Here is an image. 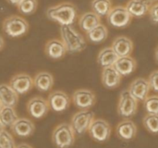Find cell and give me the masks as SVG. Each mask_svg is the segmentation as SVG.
Wrapping results in <instances>:
<instances>
[{
  "label": "cell",
  "mask_w": 158,
  "mask_h": 148,
  "mask_svg": "<svg viewBox=\"0 0 158 148\" xmlns=\"http://www.w3.org/2000/svg\"><path fill=\"white\" fill-rule=\"evenodd\" d=\"M73 102L80 110H89L96 103V95L89 89H78L73 94Z\"/></svg>",
  "instance_id": "obj_9"
},
{
  "label": "cell",
  "mask_w": 158,
  "mask_h": 148,
  "mask_svg": "<svg viewBox=\"0 0 158 148\" xmlns=\"http://www.w3.org/2000/svg\"><path fill=\"white\" fill-rule=\"evenodd\" d=\"M75 135L70 124L61 123L52 131V143L57 148H69L74 144Z\"/></svg>",
  "instance_id": "obj_3"
},
{
  "label": "cell",
  "mask_w": 158,
  "mask_h": 148,
  "mask_svg": "<svg viewBox=\"0 0 158 148\" xmlns=\"http://www.w3.org/2000/svg\"><path fill=\"white\" fill-rule=\"evenodd\" d=\"M60 36L67 53H79L86 49V42L84 38L72 25L60 26Z\"/></svg>",
  "instance_id": "obj_2"
},
{
  "label": "cell",
  "mask_w": 158,
  "mask_h": 148,
  "mask_svg": "<svg viewBox=\"0 0 158 148\" xmlns=\"http://www.w3.org/2000/svg\"><path fill=\"white\" fill-rule=\"evenodd\" d=\"M100 24V18L93 12L83 13L79 18V26L86 33Z\"/></svg>",
  "instance_id": "obj_23"
},
{
  "label": "cell",
  "mask_w": 158,
  "mask_h": 148,
  "mask_svg": "<svg viewBox=\"0 0 158 148\" xmlns=\"http://www.w3.org/2000/svg\"><path fill=\"white\" fill-rule=\"evenodd\" d=\"M118 59V56L111 47H106L102 49L97 55V63L103 68L112 67Z\"/></svg>",
  "instance_id": "obj_24"
},
{
  "label": "cell",
  "mask_w": 158,
  "mask_h": 148,
  "mask_svg": "<svg viewBox=\"0 0 158 148\" xmlns=\"http://www.w3.org/2000/svg\"><path fill=\"white\" fill-rule=\"evenodd\" d=\"M128 92L137 101L143 102L149 96L150 88L148 79L143 78H137L131 83L128 88Z\"/></svg>",
  "instance_id": "obj_13"
},
{
  "label": "cell",
  "mask_w": 158,
  "mask_h": 148,
  "mask_svg": "<svg viewBox=\"0 0 158 148\" xmlns=\"http://www.w3.org/2000/svg\"><path fill=\"white\" fill-rule=\"evenodd\" d=\"M38 6L37 0H23L18 5L19 12L24 15H30L36 11Z\"/></svg>",
  "instance_id": "obj_29"
},
{
  "label": "cell",
  "mask_w": 158,
  "mask_h": 148,
  "mask_svg": "<svg viewBox=\"0 0 158 148\" xmlns=\"http://www.w3.org/2000/svg\"><path fill=\"white\" fill-rule=\"evenodd\" d=\"M54 84L52 74L48 72H40L33 78V86L40 92H48Z\"/></svg>",
  "instance_id": "obj_22"
},
{
  "label": "cell",
  "mask_w": 158,
  "mask_h": 148,
  "mask_svg": "<svg viewBox=\"0 0 158 148\" xmlns=\"http://www.w3.org/2000/svg\"><path fill=\"white\" fill-rule=\"evenodd\" d=\"M10 128L14 135L21 138H29L35 130L34 123L26 118H18Z\"/></svg>",
  "instance_id": "obj_14"
},
{
  "label": "cell",
  "mask_w": 158,
  "mask_h": 148,
  "mask_svg": "<svg viewBox=\"0 0 158 148\" xmlns=\"http://www.w3.org/2000/svg\"><path fill=\"white\" fill-rule=\"evenodd\" d=\"M150 19L154 24L158 25V2L155 4L151 5L149 10Z\"/></svg>",
  "instance_id": "obj_33"
},
{
  "label": "cell",
  "mask_w": 158,
  "mask_h": 148,
  "mask_svg": "<svg viewBox=\"0 0 158 148\" xmlns=\"http://www.w3.org/2000/svg\"><path fill=\"white\" fill-rule=\"evenodd\" d=\"M44 51L46 56L52 60L61 59L67 53L63 42L58 38L49 40L45 45Z\"/></svg>",
  "instance_id": "obj_16"
},
{
  "label": "cell",
  "mask_w": 158,
  "mask_h": 148,
  "mask_svg": "<svg viewBox=\"0 0 158 148\" xmlns=\"http://www.w3.org/2000/svg\"><path fill=\"white\" fill-rule=\"evenodd\" d=\"M143 107L149 115H158V95L148 96L143 101Z\"/></svg>",
  "instance_id": "obj_30"
},
{
  "label": "cell",
  "mask_w": 158,
  "mask_h": 148,
  "mask_svg": "<svg viewBox=\"0 0 158 148\" xmlns=\"http://www.w3.org/2000/svg\"><path fill=\"white\" fill-rule=\"evenodd\" d=\"M155 60H156V61H157V64H158V46H157V49H156V50H155Z\"/></svg>",
  "instance_id": "obj_37"
},
{
  "label": "cell",
  "mask_w": 158,
  "mask_h": 148,
  "mask_svg": "<svg viewBox=\"0 0 158 148\" xmlns=\"http://www.w3.org/2000/svg\"><path fill=\"white\" fill-rule=\"evenodd\" d=\"M113 67L123 78L129 76L135 72L137 68V61L131 56L120 57L116 61Z\"/></svg>",
  "instance_id": "obj_20"
},
{
  "label": "cell",
  "mask_w": 158,
  "mask_h": 148,
  "mask_svg": "<svg viewBox=\"0 0 158 148\" xmlns=\"http://www.w3.org/2000/svg\"><path fill=\"white\" fill-rule=\"evenodd\" d=\"M15 146L12 135L4 129L0 133V148H15Z\"/></svg>",
  "instance_id": "obj_31"
},
{
  "label": "cell",
  "mask_w": 158,
  "mask_h": 148,
  "mask_svg": "<svg viewBox=\"0 0 158 148\" xmlns=\"http://www.w3.org/2000/svg\"><path fill=\"white\" fill-rule=\"evenodd\" d=\"M108 37V29L104 25L101 24L96 26L94 29L86 33V38L90 42L100 44L106 41Z\"/></svg>",
  "instance_id": "obj_25"
},
{
  "label": "cell",
  "mask_w": 158,
  "mask_h": 148,
  "mask_svg": "<svg viewBox=\"0 0 158 148\" xmlns=\"http://www.w3.org/2000/svg\"><path fill=\"white\" fill-rule=\"evenodd\" d=\"M147 1H148L151 3H153V2H157L158 0H147Z\"/></svg>",
  "instance_id": "obj_39"
},
{
  "label": "cell",
  "mask_w": 158,
  "mask_h": 148,
  "mask_svg": "<svg viewBox=\"0 0 158 148\" xmlns=\"http://www.w3.org/2000/svg\"><path fill=\"white\" fill-rule=\"evenodd\" d=\"M5 46V41H4V38L0 35V51H2L3 49Z\"/></svg>",
  "instance_id": "obj_36"
},
{
  "label": "cell",
  "mask_w": 158,
  "mask_h": 148,
  "mask_svg": "<svg viewBox=\"0 0 158 148\" xmlns=\"http://www.w3.org/2000/svg\"><path fill=\"white\" fill-rule=\"evenodd\" d=\"M121 80L122 77L113 66L103 68L101 74V82L106 89L113 90L118 88Z\"/></svg>",
  "instance_id": "obj_18"
},
{
  "label": "cell",
  "mask_w": 158,
  "mask_h": 148,
  "mask_svg": "<svg viewBox=\"0 0 158 148\" xmlns=\"http://www.w3.org/2000/svg\"><path fill=\"white\" fill-rule=\"evenodd\" d=\"M26 109L29 115L35 119L44 118L49 111L47 100L40 96L31 98L26 104Z\"/></svg>",
  "instance_id": "obj_10"
},
{
  "label": "cell",
  "mask_w": 158,
  "mask_h": 148,
  "mask_svg": "<svg viewBox=\"0 0 158 148\" xmlns=\"http://www.w3.org/2000/svg\"><path fill=\"white\" fill-rule=\"evenodd\" d=\"M148 81L151 90L158 94V70L154 71L150 75Z\"/></svg>",
  "instance_id": "obj_32"
},
{
  "label": "cell",
  "mask_w": 158,
  "mask_h": 148,
  "mask_svg": "<svg viewBox=\"0 0 158 148\" xmlns=\"http://www.w3.org/2000/svg\"><path fill=\"white\" fill-rule=\"evenodd\" d=\"M138 107V101L134 99L127 90L120 93L117 105L118 115L124 119H130L136 115Z\"/></svg>",
  "instance_id": "obj_6"
},
{
  "label": "cell",
  "mask_w": 158,
  "mask_h": 148,
  "mask_svg": "<svg viewBox=\"0 0 158 148\" xmlns=\"http://www.w3.org/2000/svg\"><path fill=\"white\" fill-rule=\"evenodd\" d=\"M2 105L1 103H0V111L2 110Z\"/></svg>",
  "instance_id": "obj_40"
},
{
  "label": "cell",
  "mask_w": 158,
  "mask_h": 148,
  "mask_svg": "<svg viewBox=\"0 0 158 148\" xmlns=\"http://www.w3.org/2000/svg\"><path fill=\"white\" fill-rule=\"evenodd\" d=\"M137 133V125L134 121L125 119L117 124L116 127V135L119 139L124 141H131L135 138Z\"/></svg>",
  "instance_id": "obj_15"
},
{
  "label": "cell",
  "mask_w": 158,
  "mask_h": 148,
  "mask_svg": "<svg viewBox=\"0 0 158 148\" xmlns=\"http://www.w3.org/2000/svg\"><path fill=\"white\" fill-rule=\"evenodd\" d=\"M151 6V3L147 0H130L125 7L132 18H141L149 12Z\"/></svg>",
  "instance_id": "obj_19"
},
{
  "label": "cell",
  "mask_w": 158,
  "mask_h": 148,
  "mask_svg": "<svg viewBox=\"0 0 158 148\" xmlns=\"http://www.w3.org/2000/svg\"><path fill=\"white\" fill-rule=\"evenodd\" d=\"M46 15L51 21L62 25H72L77 18V9L71 2H62L51 6L46 11Z\"/></svg>",
  "instance_id": "obj_1"
},
{
  "label": "cell",
  "mask_w": 158,
  "mask_h": 148,
  "mask_svg": "<svg viewBox=\"0 0 158 148\" xmlns=\"http://www.w3.org/2000/svg\"><path fill=\"white\" fill-rule=\"evenodd\" d=\"M9 3L10 5H12V6H18V5L23 0H6Z\"/></svg>",
  "instance_id": "obj_34"
},
{
  "label": "cell",
  "mask_w": 158,
  "mask_h": 148,
  "mask_svg": "<svg viewBox=\"0 0 158 148\" xmlns=\"http://www.w3.org/2000/svg\"><path fill=\"white\" fill-rule=\"evenodd\" d=\"M91 8L93 12L101 18L107 16L112 9V2L110 0H93Z\"/></svg>",
  "instance_id": "obj_27"
},
{
  "label": "cell",
  "mask_w": 158,
  "mask_h": 148,
  "mask_svg": "<svg viewBox=\"0 0 158 148\" xmlns=\"http://www.w3.org/2000/svg\"><path fill=\"white\" fill-rule=\"evenodd\" d=\"M143 127L149 133L152 134H158V115L147 114L143 119Z\"/></svg>",
  "instance_id": "obj_28"
},
{
  "label": "cell",
  "mask_w": 158,
  "mask_h": 148,
  "mask_svg": "<svg viewBox=\"0 0 158 148\" xmlns=\"http://www.w3.org/2000/svg\"><path fill=\"white\" fill-rule=\"evenodd\" d=\"M110 125L105 120L94 119L88 129L89 137L98 143H105L110 139L111 135Z\"/></svg>",
  "instance_id": "obj_7"
},
{
  "label": "cell",
  "mask_w": 158,
  "mask_h": 148,
  "mask_svg": "<svg viewBox=\"0 0 158 148\" xmlns=\"http://www.w3.org/2000/svg\"><path fill=\"white\" fill-rule=\"evenodd\" d=\"M19 102V95L9 84H0V103L2 107L15 108Z\"/></svg>",
  "instance_id": "obj_21"
},
{
  "label": "cell",
  "mask_w": 158,
  "mask_h": 148,
  "mask_svg": "<svg viewBox=\"0 0 158 148\" xmlns=\"http://www.w3.org/2000/svg\"><path fill=\"white\" fill-rule=\"evenodd\" d=\"M9 86L18 95H23L30 92L33 87V78L25 73L17 74L10 79Z\"/></svg>",
  "instance_id": "obj_11"
},
{
  "label": "cell",
  "mask_w": 158,
  "mask_h": 148,
  "mask_svg": "<svg viewBox=\"0 0 158 148\" xmlns=\"http://www.w3.org/2000/svg\"><path fill=\"white\" fill-rule=\"evenodd\" d=\"M106 18L108 23L112 27L116 29H123L129 25L132 17L125 6H117L112 7Z\"/></svg>",
  "instance_id": "obj_8"
},
{
  "label": "cell",
  "mask_w": 158,
  "mask_h": 148,
  "mask_svg": "<svg viewBox=\"0 0 158 148\" xmlns=\"http://www.w3.org/2000/svg\"><path fill=\"white\" fill-rule=\"evenodd\" d=\"M94 120V112L90 110H80L73 115L70 125L76 135L82 136L88 131Z\"/></svg>",
  "instance_id": "obj_5"
},
{
  "label": "cell",
  "mask_w": 158,
  "mask_h": 148,
  "mask_svg": "<svg viewBox=\"0 0 158 148\" xmlns=\"http://www.w3.org/2000/svg\"><path fill=\"white\" fill-rule=\"evenodd\" d=\"M111 48L118 58L131 56L134 50V43L128 37L118 36L113 41Z\"/></svg>",
  "instance_id": "obj_17"
},
{
  "label": "cell",
  "mask_w": 158,
  "mask_h": 148,
  "mask_svg": "<svg viewBox=\"0 0 158 148\" xmlns=\"http://www.w3.org/2000/svg\"><path fill=\"white\" fill-rule=\"evenodd\" d=\"M15 148H32V147L29 145V144H26V143H22V144H19L17 146H15Z\"/></svg>",
  "instance_id": "obj_35"
},
{
  "label": "cell",
  "mask_w": 158,
  "mask_h": 148,
  "mask_svg": "<svg viewBox=\"0 0 158 148\" xmlns=\"http://www.w3.org/2000/svg\"><path fill=\"white\" fill-rule=\"evenodd\" d=\"M18 118V115L14 107H2L0 111V123L4 128L12 127Z\"/></svg>",
  "instance_id": "obj_26"
},
{
  "label": "cell",
  "mask_w": 158,
  "mask_h": 148,
  "mask_svg": "<svg viewBox=\"0 0 158 148\" xmlns=\"http://www.w3.org/2000/svg\"><path fill=\"white\" fill-rule=\"evenodd\" d=\"M4 127H3V126L2 125V124H1V123H0V133H1V132L2 131V130H4Z\"/></svg>",
  "instance_id": "obj_38"
},
{
  "label": "cell",
  "mask_w": 158,
  "mask_h": 148,
  "mask_svg": "<svg viewBox=\"0 0 158 148\" xmlns=\"http://www.w3.org/2000/svg\"><path fill=\"white\" fill-rule=\"evenodd\" d=\"M49 109L56 112H63L67 110L70 104V99L66 93L63 91H53L48 96Z\"/></svg>",
  "instance_id": "obj_12"
},
{
  "label": "cell",
  "mask_w": 158,
  "mask_h": 148,
  "mask_svg": "<svg viewBox=\"0 0 158 148\" xmlns=\"http://www.w3.org/2000/svg\"><path fill=\"white\" fill-rule=\"evenodd\" d=\"M29 23L25 18L19 15H11L4 19L2 22V30L7 36L10 38H19L28 32Z\"/></svg>",
  "instance_id": "obj_4"
}]
</instances>
